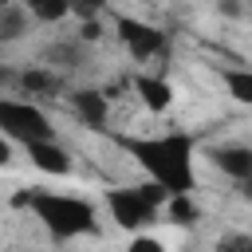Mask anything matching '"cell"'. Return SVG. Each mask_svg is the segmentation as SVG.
<instances>
[{"label":"cell","instance_id":"e0dca14e","mask_svg":"<svg viewBox=\"0 0 252 252\" xmlns=\"http://www.w3.org/2000/svg\"><path fill=\"white\" fill-rule=\"evenodd\" d=\"M8 161H12V138H4V134H0V169H4Z\"/></svg>","mask_w":252,"mask_h":252},{"label":"cell","instance_id":"7a4b0ae2","mask_svg":"<svg viewBox=\"0 0 252 252\" xmlns=\"http://www.w3.org/2000/svg\"><path fill=\"white\" fill-rule=\"evenodd\" d=\"M16 205L35 213V220L55 240H75L94 228V205L75 193H51V189H24L16 193Z\"/></svg>","mask_w":252,"mask_h":252},{"label":"cell","instance_id":"ffe728a7","mask_svg":"<svg viewBox=\"0 0 252 252\" xmlns=\"http://www.w3.org/2000/svg\"><path fill=\"white\" fill-rule=\"evenodd\" d=\"M0 4H12V0H0Z\"/></svg>","mask_w":252,"mask_h":252},{"label":"cell","instance_id":"8992f818","mask_svg":"<svg viewBox=\"0 0 252 252\" xmlns=\"http://www.w3.org/2000/svg\"><path fill=\"white\" fill-rule=\"evenodd\" d=\"M28 158H32V165H35V169H43V173H51V177L71 173V154H67V150H63L55 138L28 142Z\"/></svg>","mask_w":252,"mask_h":252},{"label":"cell","instance_id":"ba28073f","mask_svg":"<svg viewBox=\"0 0 252 252\" xmlns=\"http://www.w3.org/2000/svg\"><path fill=\"white\" fill-rule=\"evenodd\" d=\"M213 161L220 165V173H228L236 181L252 177V150L248 146H220V150H213Z\"/></svg>","mask_w":252,"mask_h":252},{"label":"cell","instance_id":"5bb4252c","mask_svg":"<svg viewBox=\"0 0 252 252\" xmlns=\"http://www.w3.org/2000/svg\"><path fill=\"white\" fill-rule=\"evenodd\" d=\"M28 12H32V20H39V24H59L63 16H71L67 0H39V4H32Z\"/></svg>","mask_w":252,"mask_h":252},{"label":"cell","instance_id":"d6986e66","mask_svg":"<svg viewBox=\"0 0 252 252\" xmlns=\"http://www.w3.org/2000/svg\"><path fill=\"white\" fill-rule=\"evenodd\" d=\"M16 4H24V8H32V4H39V0H16Z\"/></svg>","mask_w":252,"mask_h":252},{"label":"cell","instance_id":"52a82bcc","mask_svg":"<svg viewBox=\"0 0 252 252\" xmlns=\"http://www.w3.org/2000/svg\"><path fill=\"white\" fill-rule=\"evenodd\" d=\"M71 110H75L87 126H106V118H110V102H106V94L94 91V87L71 91Z\"/></svg>","mask_w":252,"mask_h":252},{"label":"cell","instance_id":"2e32d148","mask_svg":"<svg viewBox=\"0 0 252 252\" xmlns=\"http://www.w3.org/2000/svg\"><path fill=\"white\" fill-rule=\"evenodd\" d=\"M67 8H71L79 20H94V16L106 8V0H67Z\"/></svg>","mask_w":252,"mask_h":252},{"label":"cell","instance_id":"4fadbf2b","mask_svg":"<svg viewBox=\"0 0 252 252\" xmlns=\"http://www.w3.org/2000/svg\"><path fill=\"white\" fill-rule=\"evenodd\" d=\"M47 59H51L55 67H79V63L87 59V43H83V39H67V43H55V47L47 51Z\"/></svg>","mask_w":252,"mask_h":252},{"label":"cell","instance_id":"30bf717a","mask_svg":"<svg viewBox=\"0 0 252 252\" xmlns=\"http://www.w3.org/2000/svg\"><path fill=\"white\" fill-rule=\"evenodd\" d=\"M16 87L24 94H55L59 91V75L51 67H32V71H20L16 75Z\"/></svg>","mask_w":252,"mask_h":252},{"label":"cell","instance_id":"9a60e30c","mask_svg":"<svg viewBox=\"0 0 252 252\" xmlns=\"http://www.w3.org/2000/svg\"><path fill=\"white\" fill-rule=\"evenodd\" d=\"M224 83L236 102H252V71H224Z\"/></svg>","mask_w":252,"mask_h":252},{"label":"cell","instance_id":"ac0fdd59","mask_svg":"<svg viewBox=\"0 0 252 252\" xmlns=\"http://www.w3.org/2000/svg\"><path fill=\"white\" fill-rule=\"evenodd\" d=\"M16 75H20V71H12V67H0V87H16Z\"/></svg>","mask_w":252,"mask_h":252},{"label":"cell","instance_id":"9c48e42d","mask_svg":"<svg viewBox=\"0 0 252 252\" xmlns=\"http://www.w3.org/2000/svg\"><path fill=\"white\" fill-rule=\"evenodd\" d=\"M134 91H138V98H142L150 110H165V106L173 102V87H169L165 79H158V75H138V79H134Z\"/></svg>","mask_w":252,"mask_h":252},{"label":"cell","instance_id":"6da1fadb","mask_svg":"<svg viewBox=\"0 0 252 252\" xmlns=\"http://www.w3.org/2000/svg\"><path fill=\"white\" fill-rule=\"evenodd\" d=\"M122 150L165 193H193V138L181 130L158 138H122Z\"/></svg>","mask_w":252,"mask_h":252},{"label":"cell","instance_id":"7c38bea8","mask_svg":"<svg viewBox=\"0 0 252 252\" xmlns=\"http://www.w3.org/2000/svg\"><path fill=\"white\" fill-rule=\"evenodd\" d=\"M161 205H165V213H169L173 224H193V220L201 217V209H197V201H193L189 193H169Z\"/></svg>","mask_w":252,"mask_h":252},{"label":"cell","instance_id":"3957f363","mask_svg":"<svg viewBox=\"0 0 252 252\" xmlns=\"http://www.w3.org/2000/svg\"><path fill=\"white\" fill-rule=\"evenodd\" d=\"M169 193L158 185V181H146V185H118V189H106V209H110V217L122 224V228H146L154 217H158V209H161V201H165Z\"/></svg>","mask_w":252,"mask_h":252},{"label":"cell","instance_id":"277c9868","mask_svg":"<svg viewBox=\"0 0 252 252\" xmlns=\"http://www.w3.org/2000/svg\"><path fill=\"white\" fill-rule=\"evenodd\" d=\"M0 134L28 146V142H39V138H55V126L35 102L0 94Z\"/></svg>","mask_w":252,"mask_h":252},{"label":"cell","instance_id":"5b68a950","mask_svg":"<svg viewBox=\"0 0 252 252\" xmlns=\"http://www.w3.org/2000/svg\"><path fill=\"white\" fill-rule=\"evenodd\" d=\"M118 39L126 43V51L134 55V59H158L161 51H165V35L154 28V24H146V20H134V16H118Z\"/></svg>","mask_w":252,"mask_h":252},{"label":"cell","instance_id":"8fae6325","mask_svg":"<svg viewBox=\"0 0 252 252\" xmlns=\"http://www.w3.org/2000/svg\"><path fill=\"white\" fill-rule=\"evenodd\" d=\"M28 32V8L24 4H0V39L4 43H12V39H20Z\"/></svg>","mask_w":252,"mask_h":252}]
</instances>
